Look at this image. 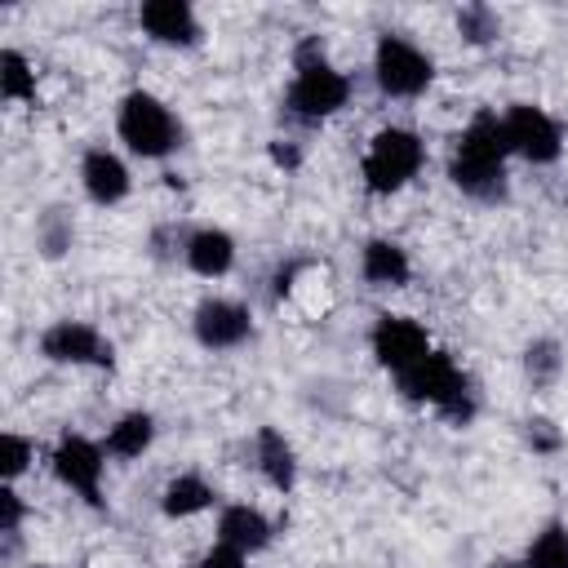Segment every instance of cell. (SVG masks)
Listing matches in <instances>:
<instances>
[{
	"instance_id": "cell-1",
	"label": "cell",
	"mask_w": 568,
	"mask_h": 568,
	"mask_svg": "<svg viewBox=\"0 0 568 568\" xmlns=\"http://www.w3.org/2000/svg\"><path fill=\"white\" fill-rule=\"evenodd\" d=\"M506 160H510V142H506L501 115L497 111H475L470 124L453 142L448 182L462 195L479 200V204H506V195H510Z\"/></svg>"
},
{
	"instance_id": "cell-2",
	"label": "cell",
	"mask_w": 568,
	"mask_h": 568,
	"mask_svg": "<svg viewBox=\"0 0 568 568\" xmlns=\"http://www.w3.org/2000/svg\"><path fill=\"white\" fill-rule=\"evenodd\" d=\"M351 75L337 71L328 58H324V40L320 36H306L297 49H293V80L284 89V111L302 124H320L328 115H337L346 102H351Z\"/></svg>"
},
{
	"instance_id": "cell-3",
	"label": "cell",
	"mask_w": 568,
	"mask_h": 568,
	"mask_svg": "<svg viewBox=\"0 0 568 568\" xmlns=\"http://www.w3.org/2000/svg\"><path fill=\"white\" fill-rule=\"evenodd\" d=\"M115 133L120 142L142 160H169L182 142V124L164 98L151 89H129L115 106Z\"/></svg>"
},
{
	"instance_id": "cell-4",
	"label": "cell",
	"mask_w": 568,
	"mask_h": 568,
	"mask_svg": "<svg viewBox=\"0 0 568 568\" xmlns=\"http://www.w3.org/2000/svg\"><path fill=\"white\" fill-rule=\"evenodd\" d=\"M426 164V142L413 133V129H377L364 160H359V173H364V186L368 195H395L404 191Z\"/></svg>"
},
{
	"instance_id": "cell-5",
	"label": "cell",
	"mask_w": 568,
	"mask_h": 568,
	"mask_svg": "<svg viewBox=\"0 0 568 568\" xmlns=\"http://www.w3.org/2000/svg\"><path fill=\"white\" fill-rule=\"evenodd\" d=\"M373 80L386 98H422L435 80V58L399 31H382L373 44Z\"/></svg>"
},
{
	"instance_id": "cell-6",
	"label": "cell",
	"mask_w": 568,
	"mask_h": 568,
	"mask_svg": "<svg viewBox=\"0 0 568 568\" xmlns=\"http://www.w3.org/2000/svg\"><path fill=\"white\" fill-rule=\"evenodd\" d=\"M501 129H506L510 155H519L528 164H555L564 155V124L546 106L510 102L501 115Z\"/></svg>"
},
{
	"instance_id": "cell-7",
	"label": "cell",
	"mask_w": 568,
	"mask_h": 568,
	"mask_svg": "<svg viewBox=\"0 0 568 568\" xmlns=\"http://www.w3.org/2000/svg\"><path fill=\"white\" fill-rule=\"evenodd\" d=\"M49 466L53 475L93 510H106L102 501V470H106V448L93 444L89 435H62L49 453Z\"/></svg>"
},
{
	"instance_id": "cell-8",
	"label": "cell",
	"mask_w": 568,
	"mask_h": 568,
	"mask_svg": "<svg viewBox=\"0 0 568 568\" xmlns=\"http://www.w3.org/2000/svg\"><path fill=\"white\" fill-rule=\"evenodd\" d=\"M40 355L49 364H67V368H111L115 364V346L84 320H53L40 333Z\"/></svg>"
},
{
	"instance_id": "cell-9",
	"label": "cell",
	"mask_w": 568,
	"mask_h": 568,
	"mask_svg": "<svg viewBox=\"0 0 568 568\" xmlns=\"http://www.w3.org/2000/svg\"><path fill=\"white\" fill-rule=\"evenodd\" d=\"M395 386H399L404 399H413V404H430V408L439 413L453 395H462V390L470 386V377L457 368V359H453L448 351H426L413 368H404V373L395 377Z\"/></svg>"
},
{
	"instance_id": "cell-10",
	"label": "cell",
	"mask_w": 568,
	"mask_h": 568,
	"mask_svg": "<svg viewBox=\"0 0 568 568\" xmlns=\"http://www.w3.org/2000/svg\"><path fill=\"white\" fill-rule=\"evenodd\" d=\"M191 333L204 351H235L253 337V311L235 297H204L191 311Z\"/></svg>"
},
{
	"instance_id": "cell-11",
	"label": "cell",
	"mask_w": 568,
	"mask_h": 568,
	"mask_svg": "<svg viewBox=\"0 0 568 568\" xmlns=\"http://www.w3.org/2000/svg\"><path fill=\"white\" fill-rule=\"evenodd\" d=\"M368 346H373V359L386 368V373H404V368H413L426 351H435L430 346V337H426V328L417 324V320H408V315H377L373 320V328H368Z\"/></svg>"
},
{
	"instance_id": "cell-12",
	"label": "cell",
	"mask_w": 568,
	"mask_h": 568,
	"mask_svg": "<svg viewBox=\"0 0 568 568\" xmlns=\"http://www.w3.org/2000/svg\"><path fill=\"white\" fill-rule=\"evenodd\" d=\"M138 27L164 49H195L204 40V22L186 0H146L138 9Z\"/></svg>"
},
{
	"instance_id": "cell-13",
	"label": "cell",
	"mask_w": 568,
	"mask_h": 568,
	"mask_svg": "<svg viewBox=\"0 0 568 568\" xmlns=\"http://www.w3.org/2000/svg\"><path fill=\"white\" fill-rule=\"evenodd\" d=\"M80 186H84V195H89L93 204L111 209V204L129 200L133 178H129V164H124L115 151H106V146H89V151L80 155Z\"/></svg>"
},
{
	"instance_id": "cell-14",
	"label": "cell",
	"mask_w": 568,
	"mask_h": 568,
	"mask_svg": "<svg viewBox=\"0 0 568 568\" xmlns=\"http://www.w3.org/2000/svg\"><path fill=\"white\" fill-rule=\"evenodd\" d=\"M271 537H275V528H271V519H266L257 506L235 501V506H222V510H217L213 541H226V546H235V550H244V555H257V550L271 546Z\"/></svg>"
},
{
	"instance_id": "cell-15",
	"label": "cell",
	"mask_w": 568,
	"mask_h": 568,
	"mask_svg": "<svg viewBox=\"0 0 568 568\" xmlns=\"http://www.w3.org/2000/svg\"><path fill=\"white\" fill-rule=\"evenodd\" d=\"M182 262L195 275H204V280H222L235 266V240H231V231H222V226H191L186 248H182Z\"/></svg>"
},
{
	"instance_id": "cell-16",
	"label": "cell",
	"mask_w": 568,
	"mask_h": 568,
	"mask_svg": "<svg viewBox=\"0 0 568 568\" xmlns=\"http://www.w3.org/2000/svg\"><path fill=\"white\" fill-rule=\"evenodd\" d=\"M359 275H364V284H373V288H404L408 275H413L408 248L395 244V240H386V235L364 240V248H359Z\"/></svg>"
},
{
	"instance_id": "cell-17",
	"label": "cell",
	"mask_w": 568,
	"mask_h": 568,
	"mask_svg": "<svg viewBox=\"0 0 568 568\" xmlns=\"http://www.w3.org/2000/svg\"><path fill=\"white\" fill-rule=\"evenodd\" d=\"M253 466L262 470V479L275 493H288L297 484V453L284 439V430H275V426H257V435H253Z\"/></svg>"
},
{
	"instance_id": "cell-18",
	"label": "cell",
	"mask_w": 568,
	"mask_h": 568,
	"mask_svg": "<svg viewBox=\"0 0 568 568\" xmlns=\"http://www.w3.org/2000/svg\"><path fill=\"white\" fill-rule=\"evenodd\" d=\"M151 444H155V417H151L146 408L120 413V417L106 426V439H102L106 457H115V462H133V457H142Z\"/></svg>"
},
{
	"instance_id": "cell-19",
	"label": "cell",
	"mask_w": 568,
	"mask_h": 568,
	"mask_svg": "<svg viewBox=\"0 0 568 568\" xmlns=\"http://www.w3.org/2000/svg\"><path fill=\"white\" fill-rule=\"evenodd\" d=\"M213 501H217L213 484H209L204 475H195V470L173 475V479L164 484V493H160V510H164L169 519H191V515H204Z\"/></svg>"
},
{
	"instance_id": "cell-20",
	"label": "cell",
	"mask_w": 568,
	"mask_h": 568,
	"mask_svg": "<svg viewBox=\"0 0 568 568\" xmlns=\"http://www.w3.org/2000/svg\"><path fill=\"white\" fill-rule=\"evenodd\" d=\"M519 364H524V382H528L532 390H550V386L559 382V373H564V346H559L555 337H532V342L524 346Z\"/></svg>"
},
{
	"instance_id": "cell-21",
	"label": "cell",
	"mask_w": 568,
	"mask_h": 568,
	"mask_svg": "<svg viewBox=\"0 0 568 568\" xmlns=\"http://www.w3.org/2000/svg\"><path fill=\"white\" fill-rule=\"evenodd\" d=\"M71 244H75V222H71V213H67L62 204H49V209L36 217V248H40L49 262H58V257L71 253Z\"/></svg>"
},
{
	"instance_id": "cell-22",
	"label": "cell",
	"mask_w": 568,
	"mask_h": 568,
	"mask_svg": "<svg viewBox=\"0 0 568 568\" xmlns=\"http://www.w3.org/2000/svg\"><path fill=\"white\" fill-rule=\"evenodd\" d=\"M0 98L4 102H36V71L27 53L0 49Z\"/></svg>"
},
{
	"instance_id": "cell-23",
	"label": "cell",
	"mask_w": 568,
	"mask_h": 568,
	"mask_svg": "<svg viewBox=\"0 0 568 568\" xmlns=\"http://www.w3.org/2000/svg\"><path fill=\"white\" fill-rule=\"evenodd\" d=\"M457 36H462L466 44H475V49L493 44V40L501 36V18H497V9H493V4H479V0L462 4V9H457Z\"/></svg>"
},
{
	"instance_id": "cell-24",
	"label": "cell",
	"mask_w": 568,
	"mask_h": 568,
	"mask_svg": "<svg viewBox=\"0 0 568 568\" xmlns=\"http://www.w3.org/2000/svg\"><path fill=\"white\" fill-rule=\"evenodd\" d=\"M524 568H568V524H546L537 537H532V546H528V555H524Z\"/></svg>"
},
{
	"instance_id": "cell-25",
	"label": "cell",
	"mask_w": 568,
	"mask_h": 568,
	"mask_svg": "<svg viewBox=\"0 0 568 568\" xmlns=\"http://www.w3.org/2000/svg\"><path fill=\"white\" fill-rule=\"evenodd\" d=\"M31 462H36V444L27 435H18V430H4L0 435V475L13 484L18 475L31 470Z\"/></svg>"
},
{
	"instance_id": "cell-26",
	"label": "cell",
	"mask_w": 568,
	"mask_h": 568,
	"mask_svg": "<svg viewBox=\"0 0 568 568\" xmlns=\"http://www.w3.org/2000/svg\"><path fill=\"white\" fill-rule=\"evenodd\" d=\"M524 444L537 453V457H550L564 448V430L550 422V417H524Z\"/></svg>"
},
{
	"instance_id": "cell-27",
	"label": "cell",
	"mask_w": 568,
	"mask_h": 568,
	"mask_svg": "<svg viewBox=\"0 0 568 568\" xmlns=\"http://www.w3.org/2000/svg\"><path fill=\"white\" fill-rule=\"evenodd\" d=\"M22 519H27V501H22V493L13 484H4L0 488V537L4 532H22Z\"/></svg>"
},
{
	"instance_id": "cell-28",
	"label": "cell",
	"mask_w": 568,
	"mask_h": 568,
	"mask_svg": "<svg viewBox=\"0 0 568 568\" xmlns=\"http://www.w3.org/2000/svg\"><path fill=\"white\" fill-rule=\"evenodd\" d=\"M195 568H248V555L235 550V546H226V541H213V546L200 555Z\"/></svg>"
},
{
	"instance_id": "cell-29",
	"label": "cell",
	"mask_w": 568,
	"mask_h": 568,
	"mask_svg": "<svg viewBox=\"0 0 568 568\" xmlns=\"http://www.w3.org/2000/svg\"><path fill=\"white\" fill-rule=\"evenodd\" d=\"M266 155H271V164H275V169H284V173H293V169L302 164V146H297V142H288V138H275V142L266 146Z\"/></svg>"
},
{
	"instance_id": "cell-30",
	"label": "cell",
	"mask_w": 568,
	"mask_h": 568,
	"mask_svg": "<svg viewBox=\"0 0 568 568\" xmlns=\"http://www.w3.org/2000/svg\"><path fill=\"white\" fill-rule=\"evenodd\" d=\"M488 568H524V564H515V559H497V564H488Z\"/></svg>"
},
{
	"instance_id": "cell-31",
	"label": "cell",
	"mask_w": 568,
	"mask_h": 568,
	"mask_svg": "<svg viewBox=\"0 0 568 568\" xmlns=\"http://www.w3.org/2000/svg\"><path fill=\"white\" fill-rule=\"evenodd\" d=\"M31 568H53V564H31Z\"/></svg>"
}]
</instances>
